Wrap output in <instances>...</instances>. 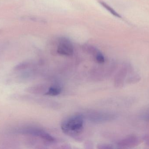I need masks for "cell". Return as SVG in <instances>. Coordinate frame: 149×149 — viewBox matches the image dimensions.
<instances>
[{
  "label": "cell",
  "mask_w": 149,
  "mask_h": 149,
  "mask_svg": "<svg viewBox=\"0 0 149 149\" xmlns=\"http://www.w3.org/2000/svg\"><path fill=\"white\" fill-rule=\"evenodd\" d=\"M83 123V116L76 115L65 120L62 122L61 128L63 132L68 135H77L82 131Z\"/></svg>",
  "instance_id": "6da1fadb"
},
{
  "label": "cell",
  "mask_w": 149,
  "mask_h": 149,
  "mask_svg": "<svg viewBox=\"0 0 149 149\" xmlns=\"http://www.w3.org/2000/svg\"><path fill=\"white\" fill-rule=\"evenodd\" d=\"M73 45L70 40L65 38H62L59 40L57 52L60 55L71 56L73 53Z\"/></svg>",
  "instance_id": "7a4b0ae2"
},
{
  "label": "cell",
  "mask_w": 149,
  "mask_h": 149,
  "mask_svg": "<svg viewBox=\"0 0 149 149\" xmlns=\"http://www.w3.org/2000/svg\"><path fill=\"white\" fill-rule=\"evenodd\" d=\"M22 132L24 134L39 136L42 139H44L48 141L52 142L54 141V138L52 136L50 135L48 133H46V132L42 131L40 129L34 128H28L23 130Z\"/></svg>",
  "instance_id": "3957f363"
},
{
  "label": "cell",
  "mask_w": 149,
  "mask_h": 149,
  "mask_svg": "<svg viewBox=\"0 0 149 149\" xmlns=\"http://www.w3.org/2000/svg\"><path fill=\"white\" fill-rule=\"evenodd\" d=\"M139 142L140 141L136 136H130L121 141L119 144L123 147H133L138 145Z\"/></svg>",
  "instance_id": "277c9868"
},
{
  "label": "cell",
  "mask_w": 149,
  "mask_h": 149,
  "mask_svg": "<svg viewBox=\"0 0 149 149\" xmlns=\"http://www.w3.org/2000/svg\"><path fill=\"white\" fill-rule=\"evenodd\" d=\"M128 66H126L125 67H123L119 73V75H118L117 80H118V82H119V84L120 85H122L124 83V80L127 77V74L129 72V70L131 69Z\"/></svg>",
  "instance_id": "5b68a950"
},
{
  "label": "cell",
  "mask_w": 149,
  "mask_h": 149,
  "mask_svg": "<svg viewBox=\"0 0 149 149\" xmlns=\"http://www.w3.org/2000/svg\"><path fill=\"white\" fill-rule=\"evenodd\" d=\"M61 92V89L60 87H52L49 88L47 92L45 94L49 96H56L60 94Z\"/></svg>",
  "instance_id": "8992f818"
},
{
  "label": "cell",
  "mask_w": 149,
  "mask_h": 149,
  "mask_svg": "<svg viewBox=\"0 0 149 149\" xmlns=\"http://www.w3.org/2000/svg\"><path fill=\"white\" fill-rule=\"evenodd\" d=\"M99 3H100L101 5H102L105 8H106L107 10H108L109 12H110L112 15H113L115 16L119 17V18H121V16L120 14H118L113 8H111L110 6H109L108 4H107L106 3L102 1H100Z\"/></svg>",
  "instance_id": "52a82bcc"
},
{
  "label": "cell",
  "mask_w": 149,
  "mask_h": 149,
  "mask_svg": "<svg viewBox=\"0 0 149 149\" xmlns=\"http://www.w3.org/2000/svg\"><path fill=\"white\" fill-rule=\"evenodd\" d=\"M95 56L96 61L100 64H102L105 62V58L104 56L102 55V53H101L99 51L97 52Z\"/></svg>",
  "instance_id": "ba28073f"
},
{
  "label": "cell",
  "mask_w": 149,
  "mask_h": 149,
  "mask_svg": "<svg viewBox=\"0 0 149 149\" xmlns=\"http://www.w3.org/2000/svg\"><path fill=\"white\" fill-rule=\"evenodd\" d=\"M144 139L146 143H147V144L149 145V136H145Z\"/></svg>",
  "instance_id": "9c48e42d"
},
{
  "label": "cell",
  "mask_w": 149,
  "mask_h": 149,
  "mask_svg": "<svg viewBox=\"0 0 149 149\" xmlns=\"http://www.w3.org/2000/svg\"><path fill=\"white\" fill-rule=\"evenodd\" d=\"M148 119H149V116H148Z\"/></svg>",
  "instance_id": "30bf717a"
}]
</instances>
